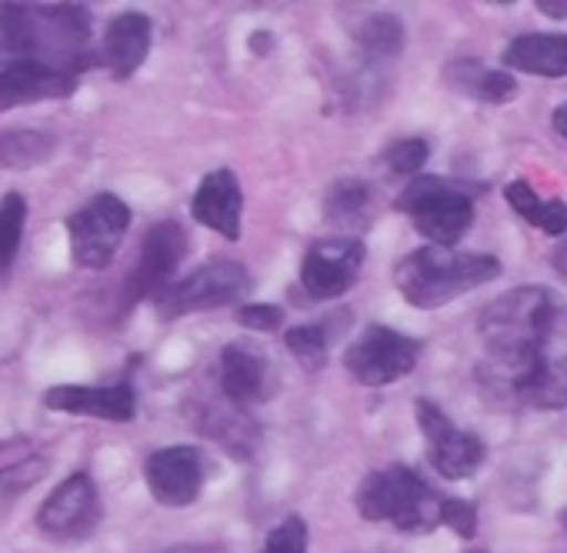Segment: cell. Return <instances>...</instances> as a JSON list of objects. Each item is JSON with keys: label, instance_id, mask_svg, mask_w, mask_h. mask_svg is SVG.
I'll use <instances>...</instances> for the list:
<instances>
[{"label": "cell", "instance_id": "ba28073f", "mask_svg": "<svg viewBox=\"0 0 567 553\" xmlns=\"http://www.w3.org/2000/svg\"><path fill=\"white\" fill-rule=\"evenodd\" d=\"M421 361V341L398 334L384 324H368L364 334L344 351V367L361 387H388L408 377Z\"/></svg>", "mask_w": 567, "mask_h": 553}, {"label": "cell", "instance_id": "484cf974", "mask_svg": "<svg viewBox=\"0 0 567 553\" xmlns=\"http://www.w3.org/2000/svg\"><path fill=\"white\" fill-rule=\"evenodd\" d=\"M24 223H28L24 194H18V190L4 194V200H0V284H4V276L11 273V267L18 260V250L24 240Z\"/></svg>", "mask_w": 567, "mask_h": 553}, {"label": "cell", "instance_id": "5b68a950", "mask_svg": "<svg viewBox=\"0 0 567 553\" xmlns=\"http://www.w3.org/2000/svg\"><path fill=\"white\" fill-rule=\"evenodd\" d=\"M398 207L411 217L414 230L431 240V247H454L457 240H464V233L474 223V200L467 190H461L457 184L444 180V177H431L421 174L414 177Z\"/></svg>", "mask_w": 567, "mask_h": 553}, {"label": "cell", "instance_id": "d4e9b609", "mask_svg": "<svg viewBox=\"0 0 567 553\" xmlns=\"http://www.w3.org/2000/svg\"><path fill=\"white\" fill-rule=\"evenodd\" d=\"M358 51L368 64L391 61L404 51V24L394 14H374L358 28Z\"/></svg>", "mask_w": 567, "mask_h": 553}, {"label": "cell", "instance_id": "d590c367", "mask_svg": "<svg viewBox=\"0 0 567 553\" xmlns=\"http://www.w3.org/2000/svg\"><path fill=\"white\" fill-rule=\"evenodd\" d=\"M554 267H557V273H564V276H567V237H564V243L554 250Z\"/></svg>", "mask_w": 567, "mask_h": 553}, {"label": "cell", "instance_id": "9c48e42d", "mask_svg": "<svg viewBox=\"0 0 567 553\" xmlns=\"http://www.w3.org/2000/svg\"><path fill=\"white\" fill-rule=\"evenodd\" d=\"M417 427L427 444V460L444 480H467L487 457V447L477 434H467L451 424V417L427 397H417Z\"/></svg>", "mask_w": 567, "mask_h": 553}, {"label": "cell", "instance_id": "e0dca14e", "mask_svg": "<svg viewBox=\"0 0 567 553\" xmlns=\"http://www.w3.org/2000/svg\"><path fill=\"white\" fill-rule=\"evenodd\" d=\"M190 213L197 223L217 230L220 237L227 240H240V213H244V194H240V184L234 177V170L220 167V170H210L200 187L194 190V200H190Z\"/></svg>", "mask_w": 567, "mask_h": 553}, {"label": "cell", "instance_id": "603a6c76", "mask_svg": "<svg viewBox=\"0 0 567 553\" xmlns=\"http://www.w3.org/2000/svg\"><path fill=\"white\" fill-rule=\"evenodd\" d=\"M504 197L511 210H517L530 227L544 230L547 237H564L567 233V204L564 200H544L534 194L527 180H514L504 187Z\"/></svg>", "mask_w": 567, "mask_h": 553}, {"label": "cell", "instance_id": "52a82bcc", "mask_svg": "<svg viewBox=\"0 0 567 553\" xmlns=\"http://www.w3.org/2000/svg\"><path fill=\"white\" fill-rule=\"evenodd\" d=\"M131 227V207L117 194H97L68 217V240L74 263L84 270H104Z\"/></svg>", "mask_w": 567, "mask_h": 553}, {"label": "cell", "instance_id": "8d00e7d4", "mask_svg": "<svg viewBox=\"0 0 567 553\" xmlns=\"http://www.w3.org/2000/svg\"><path fill=\"white\" fill-rule=\"evenodd\" d=\"M471 553H481V550H471Z\"/></svg>", "mask_w": 567, "mask_h": 553}, {"label": "cell", "instance_id": "4316f807", "mask_svg": "<svg viewBox=\"0 0 567 553\" xmlns=\"http://www.w3.org/2000/svg\"><path fill=\"white\" fill-rule=\"evenodd\" d=\"M44 473H48L44 457H24L18 463L0 467V517H8L11 507L24 497V490H31Z\"/></svg>", "mask_w": 567, "mask_h": 553}, {"label": "cell", "instance_id": "8992f818", "mask_svg": "<svg viewBox=\"0 0 567 553\" xmlns=\"http://www.w3.org/2000/svg\"><path fill=\"white\" fill-rule=\"evenodd\" d=\"M250 273L237 260H210L197 270H190L171 288H164L154 304L161 321H177L184 314H200L227 304H240L250 294Z\"/></svg>", "mask_w": 567, "mask_h": 553}, {"label": "cell", "instance_id": "f1b7e54d", "mask_svg": "<svg viewBox=\"0 0 567 553\" xmlns=\"http://www.w3.org/2000/svg\"><path fill=\"white\" fill-rule=\"evenodd\" d=\"M431 157V144L421 140V137H408V140H398L384 150V164L391 167V174H401V177H421L424 164Z\"/></svg>", "mask_w": 567, "mask_h": 553}, {"label": "cell", "instance_id": "44dd1931", "mask_svg": "<svg viewBox=\"0 0 567 553\" xmlns=\"http://www.w3.org/2000/svg\"><path fill=\"white\" fill-rule=\"evenodd\" d=\"M200 430L214 437L220 447H227L234 457H250L260 444V427L247 410L230 407L224 397L220 404H207L200 414Z\"/></svg>", "mask_w": 567, "mask_h": 553}, {"label": "cell", "instance_id": "277c9868", "mask_svg": "<svg viewBox=\"0 0 567 553\" xmlns=\"http://www.w3.org/2000/svg\"><path fill=\"white\" fill-rule=\"evenodd\" d=\"M354 503L371 523H394L404 533H431L441 523L444 497L411 467L391 463L364 477Z\"/></svg>", "mask_w": 567, "mask_h": 553}, {"label": "cell", "instance_id": "7a4b0ae2", "mask_svg": "<svg viewBox=\"0 0 567 553\" xmlns=\"http://www.w3.org/2000/svg\"><path fill=\"white\" fill-rule=\"evenodd\" d=\"M0 51L64 74L91 71V11L84 4H0Z\"/></svg>", "mask_w": 567, "mask_h": 553}, {"label": "cell", "instance_id": "d6a6232c", "mask_svg": "<svg viewBox=\"0 0 567 553\" xmlns=\"http://www.w3.org/2000/svg\"><path fill=\"white\" fill-rule=\"evenodd\" d=\"M534 8H537L540 14H547V18H557V21L567 18V0H537Z\"/></svg>", "mask_w": 567, "mask_h": 553}, {"label": "cell", "instance_id": "ac0fdd59", "mask_svg": "<svg viewBox=\"0 0 567 553\" xmlns=\"http://www.w3.org/2000/svg\"><path fill=\"white\" fill-rule=\"evenodd\" d=\"M151 38H154L151 18L141 11H124L107 24L101 44V64L111 71L114 81H127L137 74V67L151 54Z\"/></svg>", "mask_w": 567, "mask_h": 553}, {"label": "cell", "instance_id": "8fae6325", "mask_svg": "<svg viewBox=\"0 0 567 553\" xmlns=\"http://www.w3.org/2000/svg\"><path fill=\"white\" fill-rule=\"evenodd\" d=\"M101 523V490L87 470L71 473L64 483L54 487V493L38 510V530L48 540L74 543L87 540Z\"/></svg>", "mask_w": 567, "mask_h": 553}, {"label": "cell", "instance_id": "4fadbf2b", "mask_svg": "<svg viewBox=\"0 0 567 553\" xmlns=\"http://www.w3.org/2000/svg\"><path fill=\"white\" fill-rule=\"evenodd\" d=\"M144 480L157 503L190 507L204 487V453L190 444L154 450L144 460Z\"/></svg>", "mask_w": 567, "mask_h": 553}, {"label": "cell", "instance_id": "4dcf8cb0", "mask_svg": "<svg viewBox=\"0 0 567 553\" xmlns=\"http://www.w3.org/2000/svg\"><path fill=\"white\" fill-rule=\"evenodd\" d=\"M441 523L447 530H454L461 540H471L477 533V507L471 500H461V497H447L441 503Z\"/></svg>", "mask_w": 567, "mask_h": 553}, {"label": "cell", "instance_id": "d6986e66", "mask_svg": "<svg viewBox=\"0 0 567 553\" xmlns=\"http://www.w3.org/2000/svg\"><path fill=\"white\" fill-rule=\"evenodd\" d=\"M501 64L520 74H537V77H564L567 74V34H520L514 38Z\"/></svg>", "mask_w": 567, "mask_h": 553}, {"label": "cell", "instance_id": "2e32d148", "mask_svg": "<svg viewBox=\"0 0 567 553\" xmlns=\"http://www.w3.org/2000/svg\"><path fill=\"white\" fill-rule=\"evenodd\" d=\"M44 407L74 414V417H97V420H114L127 424L137 414V397L131 384H114V387H84V384H58L44 394Z\"/></svg>", "mask_w": 567, "mask_h": 553}, {"label": "cell", "instance_id": "5bb4252c", "mask_svg": "<svg viewBox=\"0 0 567 553\" xmlns=\"http://www.w3.org/2000/svg\"><path fill=\"white\" fill-rule=\"evenodd\" d=\"M217 387L220 397L237 410H254L260 400L270 397V361L260 347L247 341H234L220 351L217 364Z\"/></svg>", "mask_w": 567, "mask_h": 553}, {"label": "cell", "instance_id": "ffe728a7", "mask_svg": "<svg viewBox=\"0 0 567 553\" xmlns=\"http://www.w3.org/2000/svg\"><path fill=\"white\" fill-rule=\"evenodd\" d=\"M444 84L477 104H507L517 97V81L507 71H491L474 58H457L444 67Z\"/></svg>", "mask_w": 567, "mask_h": 553}, {"label": "cell", "instance_id": "30bf717a", "mask_svg": "<svg viewBox=\"0 0 567 553\" xmlns=\"http://www.w3.org/2000/svg\"><path fill=\"white\" fill-rule=\"evenodd\" d=\"M187 247H190L187 230L177 220H161L144 233L141 257L124 288V311L137 307L147 298H157L164 288L174 284V270L187 257Z\"/></svg>", "mask_w": 567, "mask_h": 553}, {"label": "cell", "instance_id": "9a60e30c", "mask_svg": "<svg viewBox=\"0 0 567 553\" xmlns=\"http://www.w3.org/2000/svg\"><path fill=\"white\" fill-rule=\"evenodd\" d=\"M78 77L38 61H11L0 67V114L41 104V101H64L74 97Z\"/></svg>", "mask_w": 567, "mask_h": 553}, {"label": "cell", "instance_id": "e575fe53", "mask_svg": "<svg viewBox=\"0 0 567 553\" xmlns=\"http://www.w3.org/2000/svg\"><path fill=\"white\" fill-rule=\"evenodd\" d=\"M550 124H554V131H557V134L567 140V101H564V104H560V107L550 114Z\"/></svg>", "mask_w": 567, "mask_h": 553}, {"label": "cell", "instance_id": "7c38bea8", "mask_svg": "<svg viewBox=\"0 0 567 553\" xmlns=\"http://www.w3.org/2000/svg\"><path fill=\"white\" fill-rule=\"evenodd\" d=\"M364 253H368L364 240L351 237V233L318 240L301 263V288L315 301L344 298L358 284V273L364 267Z\"/></svg>", "mask_w": 567, "mask_h": 553}, {"label": "cell", "instance_id": "836d02e7", "mask_svg": "<svg viewBox=\"0 0 567 553\" xmlns=\"http://www.w3.org/2000/svg\"><path fill=\"white\" fill-rule=\"evenodd\" d=\"M161 553H227L224 546H210V543H181V546H167Z\"/></svg>", "mask_w": 567, "mask_h": 553}, {"label": "cell", "instance_id": "83f0119b", "mask_svg": "<svg viewBox=\"0 0 567 553\" xmlns=\"http://www.w3.org/2000/svg\"><path fill=\"white\" fill-rule=\"evenodd\" d=\"M284 344L288 351L301 361L305 371H321L328 364V327L324 324H305V327H291L284 334Z\"/></svg>", "mask_w": 567, "mask_h": 553}, {"label": "cell", "instance_id": "f546056e", "mask_svg": "<svg viewBox=\"0 0 567 553\" xmlns=\"http://www.w3.org/2000/svg\"><path fill=\"white\" fill-rule=\"evenodd\" d=\"M260 553H308V523L291 513L284 517L264 540Z\"/></svg>", "mask_w": 567, "mask_h": 553}, {"label": "cell", "instance_id": "6da1fadb", "mask_svg": "<svg viewBox=\"0 0 567 553\" xmlns=\"http://www.w3.org/2000/svg\"><path fill=\"white\" fill-rule=\"evenodd\" d=\"M477 380L501 407H567V307L547 288H514L477 317Z\"/></svg>", "mask_w": 567, "mask_h": 553}, {"label": "cell", "instance_id": "1f68e13d", "mask_svg": "<svg viewBox=\"0 0 567 553\" xmlns=\"http://www.w3.org/2000/svg\"><path fill=\"white\" fill-rule=\"evenodd\" d=\"M237 324L247 327V331H257V334L277 331L284 324V307H277V304H244L237 311Z\"/></svg>", "mask_w": 567, "mask_h": 553}, {"label": "cell", "instance_id": "cb8c5ba5", "mask_svg": "<svg viewBox=\"0 0 567 553\" xmlns=\"http://www.w3.org/2000/svg\"><path fill=\"white\" fill-rule=\"evenodd\" d=\"M58 137L44 131H0V170H31L54 157Z\"/></svg>", "mask_w": 567, "mask_h": 553}, {"label": "cell", "instance_id": "3957f363", "mask_svg": "<svg viewBox=\"0 0 567 553\" xmlns=\"http://www.w3.org/2000/svg\"><path fill=\"white\" fill-rule=\"evenodd\" d=\"M501 273L497 257L451 250V247H417L394 267V284L401 298L417 311H437Z\"/></svg>", "mask_w": 567, "mask_h": 553}, {"label": "cell", "instance_id": "7402d4cb", "mask_svg": "<svg viewBox=\"0 0 567 553\" xmlns=\"http://www.w3.org/2000/svg\"><path fill=\"white\" fill-rule=\"evenodd\" d=\"M374 190L364 180H338L324 197V220L338 230H354L371 220Z\"/></svg>", "mask_w": 567, "mask_h": 553}]
</instances>
